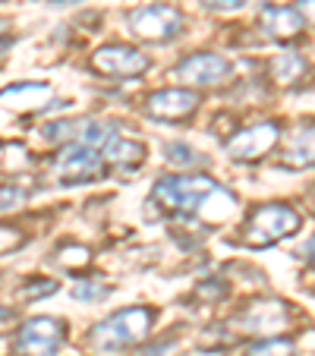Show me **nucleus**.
I'll list each match as a JSON object with an SVG mask.
<instances>
[{
  "label": "nucleus",
  "mask_w": 315,
  "mask_h": 356,
  "mask_svg": "<svg viewBox=\"0 0 315 356\" xmlns=\"http://www.w3.org/2000/svg\"><path fill=\"white\" fill-rule=\"evenodd\" d=\"M154 322H158V309L152 306H123L86 331V347L95 356L136 353L154 334Z\"/></svg>",
  "instance_id": "obj_1"
},
{
  "label": "nucleus",
  "mask_w": 315,
  "mask_h": 356,
  "mask_svg": "<svg viewBox=\"0 0 315 356\" xmlns=\"http://www.w3.org/2000/svg\"><path fill=\"white\" fill-rule=\"evenodd\" d=\"M221 183L211 174L199 170V174H161L152 183L145 205L148 211L154 209L158 218H195L199 205L205 202L208 193H215Z\"/></svg>",
  "instance_id": "obj_2"
},
{
  "label": "nucleus",
  "mask_w": 315,
  "mask_h": 356,
  "mask_svg": "<svg viewBox=\"0 0 315 356\" xmlns=\"http://www.w3.org/2000/svg\"><path fill=\"white\" fill-rule=\"evenodd\" d=\"M302 230V215L290 202H259L246 211L234 243L243 249H271Z\"/></svg>",
  "instance_id": "obj_3"
},
{
  "label": "nucleus",
  "mask_w": 315,
  "mask_h": 356,
  "mask_svg": "<svg viewBox=\"0 0 315 356\" xmlns=\"http://www.w3.org/2000/svg\"><path fill=\"white\" fill-rule=\"evenodd\" d=\"M127 29L142 44H170L186 35L189 19L174 3H145L127 13Z\"/></svg>",
  "instance_id": "obj_4"
},
{
  "label": "nucleus",
  "mask_w": 315,
  "mask_h": 356,
  "mask_svg": "<svg viewBox=\"0 0 315 356\" xmlns=\"http://www.w3.org/2000/svg\"><path fill=\"white\" fill-rule=\"evenodd\" d=\"M293 322V309L277 296H252L243 302V309L234 312L230 325L240 337H281L284 331H290Z\"/></svg>",
  "instance_id": "obj_5"
},
{
  "label": "nucleus",
  "mask_w": 315,
  "mask_h": 356,
  "mask_svg": "<svg viewBox=\"0 0 315 356\" xmlns=\"http://www.w3.org/2000/svg\"><path fill=\"white\" fill-rule=\"evenodd\" d=\"M88 70L95 76H101V79L129 82V79H142L152 70V57L145 51H139L136 44H127V41H108V44L92 51Z\"/></svg>",
  "instance_id": "obj_6"
},
{
  "label": "nucleus",
  "mask_w": 315,
  "mask_h": 356,
  "mask_svg": "<svg viewBox=\"0 0 315 356\" xmlns=\"http://www.w3.org/2000/svg\"><path fill=\"white\" fill-rule=\"evenodd\" d=\"M284 139V127L277 120H259L249 127H236L224 139V155L234 164H255L277 152Z\"/></svg>",
  "instance_id": "obj_7"
},
{
  "label": "nucleus",
  "mask_w": 315,
  "mask_h": 356,
  "mask_svg": "<svg viewBox=\"0 0 315 356\" xmlns=\"http://www.w3.org/2000/svg\"><path fill=\"white\" fill-rule=\"evenodd\" d=\"M234 76V60L218 51H193L174 63V79L186 88H221Z\"/></svg>",
  "instance_id": "obj_8"
},
{
  "label": "nucleus",
  "mask_w": 315,
  "mask_h": 356,
  "mask_svg": "<svg viewBox=\"0 0 315 356\" xmlns=\"http://www.w3.org/2000/svg\"><path fill=\"white\" fill-rule=\"evenodd\" d=\"M16 356H57L67 343V322L57 316H35L16 328L13 334Z\"/></svg>",
  "instance_id": "obj_9"
},
{
  "label": "nucleus",
  "mask_w": 315,
  "mask_h": 356,
  "mask_svg": "<svg viewBox=\"0 0 315 356\" xmlns=\"http://www.w3.org/2000/svg\"><path fill=\"white\" fill-rule=\"evenodd\" d=\"M202 108V95L195 88L186 86H168V88H154L142 101V114L154 123H189Z\"/></svg>",
  "instance_id": "obj_10"
},
{
  "label": "nucleus",
  "mask_w": 315,
  "mask_h": 356,
  "mask_svg": "<svg viewBox=\"0 0 315 356\" xmlns=\"http://www.w3.org/2000/svg\"><path fill=\"white\" fill-rule=\"evenodd\" d=\"M108 174V164L101 158L98 148L88 145H63L60 152L51 161V177H54L60 186H79V183H95L104 180Z\"/></svg>",
  "instance_id": "obj_11"
},
{
  "label": "nucleus",
  "mask_w": 315,
  "mask_h": 356,
  "mask_svg": "<svg viewBox=\"0 0 315 356\" xmlns=\"http://www.w3.org/2000/svg\"><path fill=\"white\" fill-rule=\"evenodd\" d=\"M265 73H268V79L275 82L277 88L300 92V88L312 86L315 67L306 54H300L293 47H284V51H277V54H271L268 60H265Z\"/></svg>",
  "instance_id": "obj_12"
},
{
  "label": "nucleus",
  "mask_w": 315,
  "mask_h": 356,
  "mask_svg": "<svg viewBox=\"0 0 315 356\" xmlns=\"http://www.w3.org/2000/svg\"><path fill=\"white\" fill-rule=\"evenodd\" d=\"M259 29H261V38L275 41V44H293V41L302 38L306 32V22H302L300 10L287 7V3H265L259 10Z\"/></svg>",
  "instance_id": "obj_13"
},
{
  "label": "nucleus",
  "mask_w": 315,
  "mask_h": 356,
  "mask_svg": "<svg viewBox=\"0 0 315 356\" xmlns=\"http://www.w3.org/2000/svg\"><path fill=\"white\" fill-rule=\"evenodd\" d=\"M101 158L104 164L114 170H139L148 161V148L145 142L133 139V136H123L120 129L111 133V139L101 145Z\"/></svg>",
  "instance_id": "obj_14"
},
{
  "label": "nucleus",
  "mask_w": 315,
  "mask_h": 356,
  "mask_svg": "<svg viewBox=\"0 0 315 356\" xmlns=\"http://www.w3.org/2000/svg\"><path fill=\"white\" fill-rule=\"evenodd\" d=\"M277 164L287 170H309L315 168V123L306 120L287 136L281 155H277Z\"/></svg>",
  "instance_id": "obj_15"
},
{
  "label": "nucleus",
  "mask_w": 315,
  "mask_h": 356,
  "mask_svg": "<svg viewBox=\"0 0 315 356\" xmlns=\"http://www.w3.org/2000/svg\"><path fill=\"white\" fill-rule=\"evenodd\" d=\"M161 158H164V164H168L174 174H199V170H205L208 164H211V158L202 155L199 148L189 145V142H183V139L164 142Z\"/></svg>",
  "instance_id": "obj_16"
},
{
  "label": "nucleus",
  "mask_w": 315,
  "mask_h": 356,
  "mask_svg": "<svg viewBox=\"0 0 315 356\" xmlns=\"http://www.w3.org/2000/svg\"><path fill=\"white\" fill-rule=\"evenodd\" d=\"M230 296V284L224 277H202V281L193 284L186 302H195V306H218Z\"/></svg>",
  "instance_id": "obj_17"
},
{
  "label": "nucleus",
  "mask_w": 315,
  "mask_h": 356,
  "mask_svg": "<svg viewBox=\"0 0 315 356\" xmlns=\"http://www.w3.org/2000/svg\"><path fill=\"white\" fill-rule=\"evenodd\" d=\"M88 117H67V120H51L41 127V136H45V142H54V145H73L76 139H79L82 127H86Z\"/></svg>",
  "instance_id": "obj_18"
},
{
  "label": "nucleus",
  "mask_w": 315,
  "mask_h": 356,
  "mask_svg": "<svg viewBox=\"0 0 315 356\" xmlns=\"http://www.w3.org/2000/svg\"><path fill=\"white\" fill-rule=\"evenodd\" d=\"M57 265H60L63 271H70V275H79V271H86L88 265H92V249L86 246V243H63L60 249H57Z\"/></svg>",
  "instance_id": "obj_19"
},
{
  "label": "nucleus",
  "mask_w": 315,
  "mask_h": 356,
  "mask_svg": "<svg viewBox=\"0 0 315 356\" xmlns=\"http://www.w3.org/2000/svg\"><path fill=\"white\" fill-rule=\"evenodd\" d=\"M243 356H300V347H296L293 337H261V341H252L246 347Z\"/></svg>",
  "instance_id": "obj_20"
},
{
  "label": "nucleus",
  "mask_w": 315,
  "mask_h": 356,
  "mask_svg": "<svg viewBox=\"0 0 315 356\" xmlns=\"http://www.w3.org/2000/svg\"><path fill=\"white\" fill-rule=\"evenodd\" d=\"M47 92H51V88H47L45 82H16V86L0 88V101H19V108H32Z\"/></svg>",
  "instance_id": "obj_21"
},
{
  "label": "nucleus",
  "mask_w": 315,
  "mask_h": 356,
  "mask_svg": "<svg viewBox=\"0 0 315 356\" xmlns=\"http://www.w3.org/2000/svg\"><path fill=\"white\" fill-rule=\"evenodd\" d=\"M70 296H73L76 302H101V300H108L111 296V287L108 284H101V281H88V277H82V281L73 284V290H70Z\"/></svg>",
  "instance_id": "obj_22"
},
{
  "label": "nucleus",
  "mask_w": 315,
  "mask_h": 356,
  "mask_svg": "<svg viewBox=\"0 0 315 356\" xmlns=\"http://www.w3.org/2000/svg\"><path fill=\"white\" fill-rule=\"evenodd\" d=\"M57 287H60V284L51 281V277H29V281L22 284L19 290H16V296H19L22 302H32V300H45V296H54Z\"/></svg>",
  "instance_id": "obj_23"
},
{
  "label": "nucleus",
  "mask_w": 315,
  "mask_h": 356,
  "mask_svg": "<svg viewBox=\"0 0 315 356\" xmlns=\"http://www.w3.org/2000/svg\"><path fill=\"white\" fill-rule=\"evenodd\" d=\"M29 243V234L22 227H13V224L0 221V256H13Z\"/></svg>",
  "instance_id": "obj_24"
},
{
  "label": "nucleus",
  "mask_w": 315,
  "mask_h": 356,
  "mask_svg": "<svg viewBox=\"0 0 315 356\" xmlns=\"http://www.w3.org/2000/svg\"><path fill=\"white\" fill-rule=\"evenodd\" d=\"M26 199H29V193L19 186V183H0V211L19 209Z\"/></svg>",
  "instance_id": "obj_25"
},
{
  "label": "nucleus",
  "mask_w": 315,
  "mask_h": 356,
  "mask_svg": "<svg viewBox=\"0 0 315 356\" xmlns=\"http://www.w3.org/2000/svg\"><path fill=\"white\" fill-rule=\"evenodd\" d=\"M296 259H302V262H309V268L315 271V234H309L306 240H302V246L296 249Z\"/></svg>",
  "instance_id": "obj_26"
},
{
  "label": "nucleus",
  "mask_w": 315,
  "mask_h": 356,
  "mask_svg": "<svg viewBox=\"0 0 315 356\" xmlns=\"http://www.w3.org/2000/svg\"><path fill=\"white\" fill-rule=\"evenodd\" d=\"M208 10H218V13H230V10H240L246 0H202Z\"/></svg>",
  "instance_id": "obj_27"
},
{
  "label": "nucleus",
  "mask_w": 315,
  "mask_h": 356,
  "mask_svg": "<svg viewBox=\"0 0 315 356\" xmlns=\"http://www.w3.org/2000/svg\"><path fill=\"white\" fill-rule=\"evenodd\" d=\"M293 7L300 10V16H302V22H306V29L315 26V0H296Z\"/></svg>",
  "instance_id": "obj_28"
},
{
  "label": "nucleus",
  "mask_w": 315,
  "mask_h": 356,
  "mask_svg": "<svg viewBox=\"0 0 315 356\" xmlns=\"http://www.w3.org/2000/svg\"><path fill=\"white\" fill-rule=\"evenodd\" d=\"M10 318H13V309H10V306H0V325L10 322Z\"/></svg>",
  "instance_id": "obj_29"
},
{
  "label": "nucleus",
  "mask_w": 315,
  "mask_h": 356,
  "mask_svg": "<svg viewBox=\"0 0 315 356\" xmlns=\"http://www.w3.org/2000/svg\"><path fill=\"white\" fill-rule=\"evenodd\" d=\"M7 29H10V19H7V16H0V35L7 32Z\"/></svg>",
  "instance_id": "obj_30"
},
{
  "label": "nucleus",
  "mask_w": 315,
  "mask_h": 356,
  "mask_svg": "<svg viewBox=\"0 0 315 356\" xmlns=\"http://www.w3.org/2000/svg\"><path fill=\"white\" fill-rule=\"evenodd\" d=\"M54 7H63V3H79V0H51Z\"/></svg>",
  "instance_id": "obj_31"
}]
</instances>
